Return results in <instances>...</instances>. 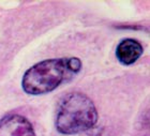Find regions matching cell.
<instances>
[{
  "label": "cell",
  "instance_id": "3",
  "mask_svg": "<svg viewBox=\"0 0 150 136\" xmlns=\"http://www.w3.org/2000/svg\"><path fill=\"white\" fill-rule=\"evenodd\" d=\"M0 136H37L33 125L26 117L11 114L0 120Z\"/></svg>",
  "mask_w": 150,
  "mask_h": 136
},
{
  "label": "cell",
  "instance_id": "1",
  "mask_svg": "<svg viewBox=\"0 0 150 136\" xmlns=\"http://www.w3.org/2000/svg\"><path fill=\"white\" fill-rule=\"evenodd\" d=\"M81 70V61L76 57L46 59L25 72L22 87L30 96L46 94L63 83L71 81Z\"/></svg>",
  "mask_w": 150,
  "mask_h": 136
},
{
  "label": "cell",
  "instance_id": "2",
  "mask_svg": "<svg viewBox=\"0 0 150 136\" xmlns=\"http://www.w3.org/2000/svg\"><path fill=\"white\" fill-rule=\"evenodd\" d=\"M98 118L97 107L89 96L81 92H70L57 106L55 127L60 134L74 135L93 127Z\"/></svg>",
  "mask_w": 150,
  "mask_h": 136
},
{
  "label": "cell",
  "instance_id": "4",
  "mask_svg": "<svg viewBox=\"0 0 150 136\" xmlns=\"http://www.w3.org/2000/svg\"><path fill=\"white\" fill-rule=\"evenodd\" d=\"M144 53V47L137 40L123 39L119 42L116 48V57L123 65H131L137 61Z\"/></svg>",
  "mask_w": 150,
  "mask_h": 136
}]
</instances>
